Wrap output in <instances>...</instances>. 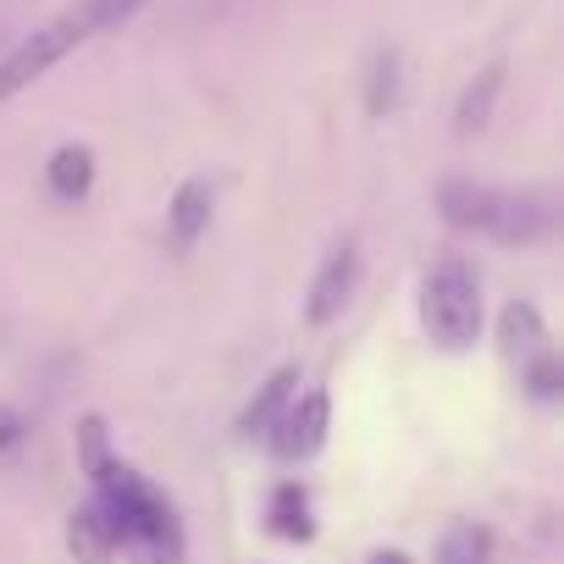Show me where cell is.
Listing matches in <instances>:
<instances>
[{"label":"cell","instance_id":"6da1fadb","mask_svg":"<svg viewBox=\"0 0 564 564\" xmlns=\"http://www.w3.org/2000/svg\"><path fill=\"white\" fill-rule=\"evenodd\" d=\"M73 443H78V465L95 487L89 503L117 531V553H128L133 564H188V536H183L177 503L111 448L106 421L84 415Z\"/></svg>","mask_w":564,"mask_h":564},{"label":"cell","instance_id":"7a4b0ae2","mask_svg":"<svg viewBox=\"0 0 564 564\" xmlns=\"http://www.w3.org/2000/svg\"><path fill=\"white\" fill-rule=\"evenodd\" d=\"M437 210L454 232H476L492 243H542L558 232V194L553 188H492L476 177L437 183Z\"/></svg>","mask_w":564,"mask_h":564},{"label":"cell","instance_id":"3957f363","mask_svg":"<svg viewBox=\"0 0 564 564\" xmlns=\"http://www.w3.org/2000/svg\"><path fill=\"white\" fill-rule=\"evenodd\" d=\"M481 276L465 254H443L426 276H421V327L443 355H465L481 338Z\"/></svg>","mask_w":564,"mask_h":564},{"label":"cell","instance_id":"277c9868","mask_svg":"<svg viewBox=\"0 0 564 564\" xmlns=\"http://www.w3.org/2000/svg\"><path fill=\"white\" fill-rule=\"evenodd\" d=\"M84 40H95V23H89V12H84V0L78 7H67V12H56L45 29H34L29 40H18L7 56H0V106L7 100H18L23 89H34L51 67H62Z\"/></svg>","mask_w":564,"mask_h":564},{"label":"cell","instance_id":"5b68a950","mask_svg":"<svg viewBox=\"0 0 564 564\" xmlns=\"http://www.w3.org/2000/svg\"><path fill=\"white\" fill-rule=\"evenodd\" d=\"M327 432H333V399L322 388L311 393H294L289 410L276 415V426L265 432V448L282 459V465H305L327 448Z\"/></svg>","mask_w":564,"mask_h":564},{"label":"cell","instance_id":"8992f818","mask_svg":"<svg viewBox=\"0 0 564 564\" xmlns=\"http://www.w3.org/2000/svg\"><path fill=\"white\" fill-rule=\"evenodd\" d=\"M355 282H360V249H355V238H344V243L322 260V271H316V282H311L305 322H311V327H333V322L344 316V305L355 300Z\"/></svg>","mask_w":564,"mask_h":564},{"label":"cell","instance_id":"52a82bcc","mask_svg":"<svg viewBox=\"0 0 564 564\" xmlns=\"http://www.w3.org/2000/svg\"><path fill=\"white\" fill-rule=\"evenodd\" d=\"M210 210H216L210 177H188V183L172 194V205H166V243H172L177 254H188V249L199 243V232L210 227Z\"/></svg>","mask_w":564,"mask_h":564},{"label":"cell","instance_id":"ba28073f","mask_svg":"<svg viewBox=\"0 0 564 564\" xmlns=\"http://www.w3.org/2000/svg\"><path fill=\"white\" fill-rule=\"evenodd\" d=\"M294 393H300V371H294V366L271 371V377L260 382V393L238 410V437H243V443H265V432L276 426V415L289 410Z\"/></svg>","mask_w":564,"mask_h":564},{"label":"cell","instance_id":"9c48e42d","mask_svg":"<svg viewBox=\"0 0 564 564\" xmlns=\"http://www.w3.org/2000/svg\"><path fill=\"white\" fill-rule=\"evenodd\" d=\"M265 531L282 542H311L316 536V509H311V487L305 481H276L265 498Z\"/></svg>","mask_w":564,"mask_h":564},{"label":"cell","instance_id":"30bf717a","mask_svg":"<svg viewBox=\"0 0 564 564\" xmlns=\"http://www.w3.org/2000/svg\"><path fill=\"white\" fill-rule=\"evenodd\" d=\"M498 349H503V360H509V366H520V371H525L536 355H547V327H542L536 305L514 300V305L498 316Z\"/></svg>","mask_w":564,"mask_h":564},{"label":"cell","instance_id":"8fae6325","mask_svg":"<svg viewBox=\"0 0 564 564\" xmlns=\"http://www.w3.org/2000/svg\"><path fill=\"white\" fill-rule=\"evenodd\" d=\"M498 95H503V62H487V67L459 89V100H454V133H459V139H476V133L492 122Z\"/></svg>","mask_w":564,"mask_h":564},{"label":"cell","instance_id":"7c38bea8","mask_svg":"<svg viewBox=\"0 0 564 564\" xmlns=\"http://www.w3.org/2000/svg\"><path fill=\"white\" fill-rule=\"evenodd\" d=\"M67 553L78 564H111L117 558V531L106 525V514L95 503H84V509L67 514Z\"/></svg>","mask_w":564,"mask_h":564},{"label":"cell","instance_id":"4fadbf2b","mask_svg":"<svg viewBox=\"0 0 564 564\" xmlns=\"http://www.w3.org/2000/svg\"><path fill=\"white\" fill-rule=\"evenodd\" d=\"M45 183H51V194L67 199V205L84 199V194L95 188V150H89V144H62V150H51Z\"/></svg>","mask_w":564,"mask_h":564},{"label":"cell","instance_id":"5bb4252c","mask_svg":"<svg viewBox=\"0 0 564 564\" xmlns=\"http://www.w3.org/2000/svg\"><path fill=\"white\" fill-rule=\"evenodd\" d=\"M399 89H404V62L399 51H377L371 67H366V111L371 117H388L399 106Z\"/></svg>","mask_w":564,"mask_h":564},{"label":"cell","instance_id":"9a60e30c","mask_svg":"<svg viewBox=\"0 0 564 564\" xmlns=\"http://www.w3.org/2000/svg\"><path fill=\"white\" fill-rule=\"evenodd\" d=\"M492 558V536L481 525H448L443 542H437V564H487Z\"/></svg>","mask_w":564,"mask_h":564},{"label":"cell","instance_id":"2e32d148","mask_svg":"<svg viewBox=\"0 0 564 564\" xmlns=\"http://www.w3.org/2000/svg\"><path fill=\"white\" fill-rule=\"evenodd\" d=\"M139 7H144V0H84V12H89L95 34H111V29H122V23H128Z\"/></svg>","mask_w":564,"mask_h":564},{"label":"cell","instance_id":"e0dca14e","mask_svg":"<svg viewBox=\"0 0 564 564\" xmlns=\"http://www.w3.org/2000/svg\"><path fill=\"white\" fill-rule=\"evenodd\" d=\"M525 388H531V399H558V382H564V371H558V360H553V349L547 355H536L525 371Z\"/></svg>","mask_w":564,"mask_h":564},{"label":"cell","instance_id":"ac0fdd59","mask_svg":"<svg viewBox=\"0 0 564 564\" xmlns=\"http://www.w3.org/2000/svg\"><path fill=\"white\" fill-rule=\"evenodd\" d=\"M23 432H29L23 410H12V404H0V454H12V448L23 443Z\"/></svg>","mask_w":564,"mask_h":564},{"label":"cell","instance_id":"d6986e66","mask_svg":"<svg viewBox=\"0 0 564 564\" xmlns=\"http://www.w3.org/2000/svg\"><path fill=\"white\" fill-rule=\"evenodd\" d=\"M371 564H410V553H399V547H382V553H371Z\"/></svg>","mask_w":564,"mask_h":564}]
</instances>
